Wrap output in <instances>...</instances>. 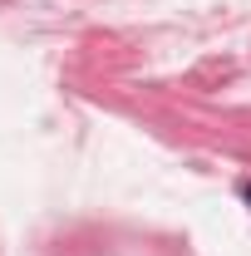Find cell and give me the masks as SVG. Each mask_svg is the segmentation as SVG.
Wrapping results in <instances>:
<instances>
[{"label":"cell","mask_w":251,"mask_h":256,"mask_svg":"<svg viewBox=\"0 0 251 256\" xmlns=\"http://www.w3.org/2000/svg\"><path fill=\"white\" fill-rule=\"evenodd\" d=\"M242 197H246V202H251V178H246V182H242Z\"/></svg>","instance_id":"cell-1"}]
</instances>
